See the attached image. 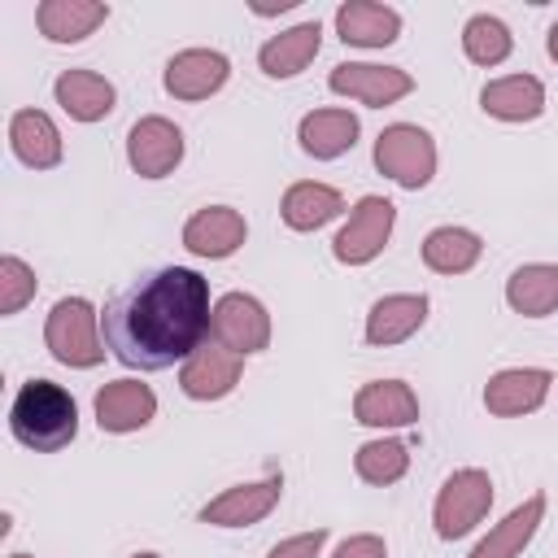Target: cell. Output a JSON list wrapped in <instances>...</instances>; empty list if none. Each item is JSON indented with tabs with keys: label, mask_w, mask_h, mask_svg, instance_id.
I'll list each match as a JSON object with an SVG mask.
<instances>
[{
	"label": "cell",
	"mask_w": 558,
	"mask_h": 558,
	"mask_svg": "<svg viewBox=\"0 0 558 558\" xmlns=\"http://www.w3.org/2000/svg\"><path fill=\"white\" fill-rule=\"evenodd\" d=\"M209 318V279L187 266H157L140 275L100 314L105 349H113V357L135 371L187 362L205 344Z\"/></svg>",
	"instance_id": "obj_1"
},
{
	"label": "cell",
	"mask_w": 558,
	"mask_h": 558,
	"mask_svg": "<svg viewBox=\"0 0 558 558\" xmlns=\"http://www.w3.org/2000/svg\"><path fill=\"white\" fill-rule=\"evenodd\" d=\"M9 432L35 453H57L78 436V405L52 379H26L9 405Z\"/></svg>",
	"instance_id": "obj_2"
},
{
	"label": "cell",
	"mask_w": 558,
	"mask_h": 558,
	"mask_svg": "<svg viewBox=\"0 0 558 558\" xmlns=\"http://www.w3.org/2000/svg\"><path fill=\"white\" fill-rule=\"evenodd\" d=\"M96 310L92 301L83 296H61L52 310H48V323H44V344L48 353L61 362V366H74V371H87L96 362H105V340H100V327H96Z\"/></svg>",
	"instance_id": "obj_3"
},
{
	"label": "cell",
	"mask_w": 558,
	"mask_h": 558,
	"mask_svg": "<svg viewBox=\"0 0 558 558\" xmlns=\"http://www.w3.org/2000/svg\"><path fill=\"white\" fill-rule=\"evenodd\" d=\"M375 166L379 174H388L397 187H427L432 174H436V140L414 126V122H392L379 131L375 140Z\"/></svg>",
	"instance_id": "obj_4"
},
{
	"label": "cell",
	"mask_w": 558,
	"mask_h": 558,
	"mask_svg": "<svg viewBox=\"0 0 558 558\" xmlns=\"http://www.w3.org/2000/svg\"><path fill=\"white\" fill-rule=\"evenodd\" d=\"M488 506H493V480H488V471H480V466L453 471V475L440 484L436 506H432L436 536H440V541L466 536V532L488 514Z\"/></svg>",
	"instance_id": "obj_5"
},
{
	"label": "cell",
	"mask_w": 558,
	"mask_h": 558,
	"mask_svg": "<svg viewBox=\"0 0 558 558\" xmlns=\"http://www.w3.org/2000/svg\"><path fill=\"white\" fill-rule=\"evenodd\" d=\"M392 222H397V205L388 196H362L349 214V222L336 231L331 240V253L336 262L344 266H366L384 253L388 235H392Z\"/></svg>",
	"instance_id": "obj_6"
},
{
	"label": "cell",
	"mask_w": 558,
	"mask_h": 558,
	"mask_svg": "<svg viewBox=\"0 0 558 558\" xmlns=\"http://www.w3.org/2000/svg\"><path fill=\"white\" fill-rule=\"evenodd\" d=\"M209 340H218L222 349H231L240 357L262 353L270 344V314H266V305L257 296H248V292H227L214 305Z\"/></svg>",
	"instance_id": "obj_7"
},
{
	"label": "cell",
	"mask_w": 558,
	"mask_h": 558,
	"mask_svg": "<svg viewBox=\"0 0 558 558\" xmlns=\"http://www.w3.org/2000/svg\"><path fill=\"white\" fill-rule=\"evenodd\" d=\"M126 161L140 179H166L183 161V131L161 113L140 118L126 131Z\"/></svg>",
	"instance_id": "obj_8"
},
{
	"label": "cell",
	"mask_w": 558,
	"mask_h": 558,
	"mask_svg": "<svg viewBox=\"0 0 558 558\" xmlns=\"http://www.w3.org/2000/svg\"><path fill=\"white\" fill-rule=\"evenodd\" d=\"M327 87L336 96H353L371 109H384L401 96L414 92V78L397 65H371V61H340L331 74H327Z\"/></svg>",
	"instance_id": "obj_9"
},
{
	"label": "cell",
	"mask_w": 558,
	"mask_h": 558,
	"mask_svg": "<svg viewBox=\"0 0 558 558\" xmlns=\"http://www.w3.org/2000/svg\"><path fill=\"white\" fill-rule=\"evenodd\" d=\"M244 375V357L222 349L218 340H205L179 371V388L192 397V401H222Z\"/></svg>",
	"instance_id": "obj_10"
},
{
	"label": "cell",
	"mask_w": 558,
	"mask_h": 558,
	"mask_svg": "<svg viewBox=\"0 0 558 558\" xmlns=\"http://www.w3.org/2000/svg\"><path fill=\"white\" fill-rule=\"evenodd\" d=\"M231 78V61L214 48H183L166 61V92L174 100H205L214 92H222V83Z\"/></svg>",
	"instance_id": "obj_11"
},
{
	"label": "cell",
	"mask_w": 558,
	"mask_h": 558,
	"mask_svg": "<svg viewBox=\"0 0 558 558\" xmlns=\"http://www.w3.org/2000/svg\"><path fill=\"white\" fill-rule=\"evenodd\" d=\"M244 235H248L244 214L231 205H205L183 222V248L196 257H209V262L231 257L244 244Z\"/></svg>",
	"instance_id": "obj_12"
},
{
	"label": "cell",
	"mask_w": 558,
	"mask_h": 558,
	"mask_svg": "<svg viewBox=\"0 0 558 558\" xmlns=\"http://www.w3.org/2000/svg\"><path fill=\"white\" fill-rule=\"evenodd\" d=\"M279 475L270 480H257V484H235L227 493H218L214 501L201 506V523H214V527H248V523H262L275 506H279Z\"/></svg>",
	"instance_id": "obj_13"
},
{
	"label": "cell",
	"mask_w": 558,
	"mask_h": 558,
	"mask_svg": "<svg viewBox=\"0 0 558 558\" xmlns=\"http://www.w3.org/2000/svg\"><path fill=\"white\" fill-rule=\"evenodd\" d=\"M549 384H554V375L545 366H510L484 384V405H488V414H501V418L532 414L549 397Z\"/></svg>",
	"instance_id": "obj_14"
},
{
	"label": "cell",
	"mask_w": 558,
	"mask_h": 558,
	"mask_svg": "<svg viewBox=\"0 0 558 558\" xmlns=\"http://www.w3.org/2000/svg\"><path fill=\"white\" fill-rule=\"evenodd\" d=\"M153 414H157V397L140 379H113L96 392V427L100 432H113V436L140 432L153 423Z\"/></svg>",
	"instance_id": "obj_15"
},
{
	"label": "cell",
	"mask_w": 558,
	"mask_h": 558,
	"mask_svg": "<svg viewBox=\"0 0 558 558\" xmlns=\"http://www.w3.org/2000/svg\"><path fill=\"white\" fill-rule=\"evenodd\" d=\"M353 418L366 427H410L418 423V397L405 379H371L353 397Z\"/></svg>",
	"instance_id": "obj_16"
},
{
	"label": "cell",
	"mask_w": 558,
	"mask_h": 558,
	"mask_svg": "<svg viewBox=\"0 0 558 558\" xmlns=\"http://www.w3.org/2000/svg\"><path fill=\"white\" fill-rule=\"evenodd\" d=\"M427 323V296L423 292H392V296H379L366 314V344L375 349H388V344H401L410 340L418 327Z\"/></svg>",
	"instance_id": "obj_17"
},
{
	"label": "cell",
	"mask_w": 558,
	"mask_h": 558,
	"mask_svg": "<svg viewBox=\"0 0 558 558\" xmlns=\"http://www.w3.org/2000/svg\"><path fill=\"white\" fill-rule=\"evenodd\" d=\"M52 96H57V105H61L74 122H100V118H109L113 105H118L113 83H109L105 74H96V70H61L57 83H52Z\"/></svg>",
	"instance_id": "obj_18"
},
{
	"label": "cell",
	"mask_w": 558,
	"mask_h": 558,
	"mask_svg": "<svg viewBox=\"0 0 558 558\" xmlns=\"http://www.w3.org/2000/svg\"><path fill=\"white\" fill-rule=\"evenodd\" d=\"M318 44H323V26L318 22H301L292 31L270 35L257 48V65H262L266 78H296L318 57Z\"/></svg>",
	"instance_id": "obj_19"
},
{
	"label": "cell",
	"mask_w": 558,
	"mask_h": 558,
	"mask_svg": "<svg viewBox=\"0 0 558 558\" xmlns=\"http://www.w3.org/2000/svg\"><path fill=\"white\" fill-rule=\"evenodd\" d=\"M9 144L13 157L31 170H52L61 161V131L44 109H17L9 118Z\"/></svg>",
	"instance_id": "obj_20"
},
{
	"label": "cell",
	"mask_w": 558,
	"mask_h": 558,
	"mask_svg": "<svg viewBox=\"0 0 558 558\" xmlns=\"http://www.w3.org/2000/svg\"><path fill=\"white\" fill-rule=\"evenodd\" d=\"M336 31L353 48H388L401 35V13L375 0H349L336 9Z\"/></svg>",
	"instance_id": "obj_21"
},
{
	"label": "cell",
	"mask_w": 558,
	"mask_h": 558,
	"mask_svg": "<svg viewBox=\"0 0 558 558\" xmlns=\"http://www.w3.org/2000/svg\"><path fill=\"white\" fill-rule=\"evenodd\" d=\"M480 109L488 118H501V122H532L545 109V87L532 74H506V78L484 83Z\"/></svg>",
	"instance_id": "obj_22"
},
{
	"label": "cell",
	"mask_w": 558,
	"mask_h": 558,
	"mask_svg": "<svg viewBox=\"0 0 558 558\" xmlns=\"http://www.w3.org/2000/svg\"><path fill=\"white\" fill-rule=\"evenodd\" d=\"M109 17V4L100 0H44L35 9V26L52 44H78Z\"/></svg>",
	"instance_id": "obj_23"
},
{
	"label": "cell",
	"mask_w": 558,
	"mask_h": 558,
	"mask_svg": "<svg viewBox=\"0 0 558 558\" xmlns=\"http://www.w3.org/2000/svg\"><path fill=\"white\" fill-rule=\"evenodd\" d=\"M357 131L362 126H357V118L349 109H314V113L301 118L296 140H301V148L310 157L331 161V157H340V153H349L357 144Z\"/></svg>",
	"instance_id": "obj_24"
},
{
	"label": "cell",
	"mask_w": 558,
	"mask_h": 558,
	"mask_svg": "<svg viewBox=\"0 0 558 558\" xmlns=\"http://www.w3.org/2000/svg\"><path fill=\"white\" fill-rule=\"evenodd\" d=\"M541 519H545V493H532L523 506H514L466 558H519L523 554V545L536 536V527H541Z\"/></svg>",
	"instance_id": "obj_25"
},
{
	"label": "cell",
	"mask_w": 558,
	"mask_h": 558,
	"mask_svg": "<svg viewBox=\"0 0 558 558\" xmlns=\"http://www.w3.org/2000/svg\"><path fill=\"white\" fill-rule=\"evenodd\" d=\"M506 301L523 318H545L558 310V266L549 262H527L506 279Z\"/></svg>",
	"instance_id": "obj_26"
},
{
	"label": "cell",
	"mask_w": 558,
	"mask_h": 558,
	"mask_svg": "<svg viewBox=\"0 0 558 558\" xmlns=\"http://www.w3.org/2000/svg\"><path fill=\"white\" fill-rule=\"evenodd\" d=\"M340 209H344V196L336 187H327V183H314V179L310 183H292L283 192V205H279V214H283V222L292 231H314V227L331 222Z\"/></svg>",
	"instance_id": "obj_27"
},
{
	"label": "cell",
	"mask_w": 558,
	"mask_h": 558,
	"mask_svg": "<svg viewBox=\"0 0 558 558\" xmlns=\"http://www.w3.org/2000/svg\"><path fill=\"white\" fill-rule=\"evenodd\" d=\"M480 253H484V240L466 227H436L423 240V262L436 275H462L480 262Z\"/></svg>",
	"instance_id": "obj_28"
},
{
	"label": "cell",
	"mask_w": 558,
	"mask_h": 558,
	"mask_svg": "<svg viewBox=\"0 0 558 558\" xmlns=\"http://www.w3.org/2000/svg\"><path fill=\"white\" fill-rule=\"evenodd\" d=\"M510 48H514L510 26H506L501 17H493V13H475V17L462 26V52H466V61H475V65H501V61L510 57Z\"/></svg>",
	"instance_id": "obj_29"
},
{
	"label": "cell",
	"mask_w": 558,
	"mask_h": 558,
	"mask_svg": "<svg viewBox=\"0 0 558 558\" xmlns=\"http://www.w3.org/2000/svg\"><path fill=\"white\" fill-rule=\"evenodd\" d=\"M353 471H357L366 484H375V488L397 484V480L410 471V449H405L401 440H366V445L353 453Z\"/></svg>",
	"instance_id": "obj_30"
},
{
	"label": "cell",
	"mask_w": 558,
	"mask_h": 558,
	"mask_svg": "<svg viewBox=\"0 0 558 558\" xmlns=\"http://www.w3.org/2000/svg\"><path fill=\"white\" fill-rule=\"evenodd\" d=\"M35 288H39L35 270H31L22 257L4 253V257H0V314H4V318L17 314V310L35 296Z\"/></svg>",
	"instance_id": "obj_31"
},
{
	"label": "cell",
	"mask_w": 558,
	"mask_h": 558,
	"mask_svg": "<svg viewBox=\"0 0 558 558\" xmlns=\"http://www.w3.org/2000/svg\"><path fill=\"white\" fill-rule=\"evenodd\" d=\"M323 541H327V527H314V532H301V536L279 541V545H275L266 558H318Z\"/></svg>",
	"instance_id": "obj_32"
},
{
	"label": "cell",
	"mask_w": 558,
	"mask_h": 558,
	"mask_svg": "<svg viewBox=\"0 0 558 558\" xmlns=\"http://www.w3.org/2000/svg\"><path fill=\"white\" fill-rule=\"evenodd\" d=\"M331 558H388V545H384V536H375V532H357V536L340 541Z\"/></svg>",
	"instance_id": "obj_33"
},
{
	"label": "cell",
	"mask_w": 558,
	"mask_h": 558,
	"mask_svg": "<svg viewBox=\"0 0 558 558\" xmlns=\"http://www.w3.org/2000/svg\"><path fill=\"white\" fill-rule=\"evenodd\" d=\"M545 48H549V57H554V61H558V22H554V26H549V35H545Z\"/></svg>",
	"instance_id": "obj_34"
},
{
	"label": "cell",
	"mask_w": 558,
	"mask_h": 558,
	"mask_svg": "<svg viewBox=\"0 0 558 558\" xmlns=\"http://www.w3.org/2000/svg\"><path fill=\"white\" fill-rule=\"evenodd\" d=\"M131 558H161V554H131Z\"/></svg>",
	"instance_id": "obj_35"
},
{
	"label": "cell",
	"mask_w": 558,
	"mask_h": 558,
	"mask_svg": "<svg viewBox=\"0 0 558 558\" xmlns=\"http://www.w3.org/2000/svg\"><path fill=\"white\" fill-rule=\"evenodd\" d=\"M9 558H31V554H9Z\"/></svg>",
	"instance_id": "obj_36"
}]
</instances>
